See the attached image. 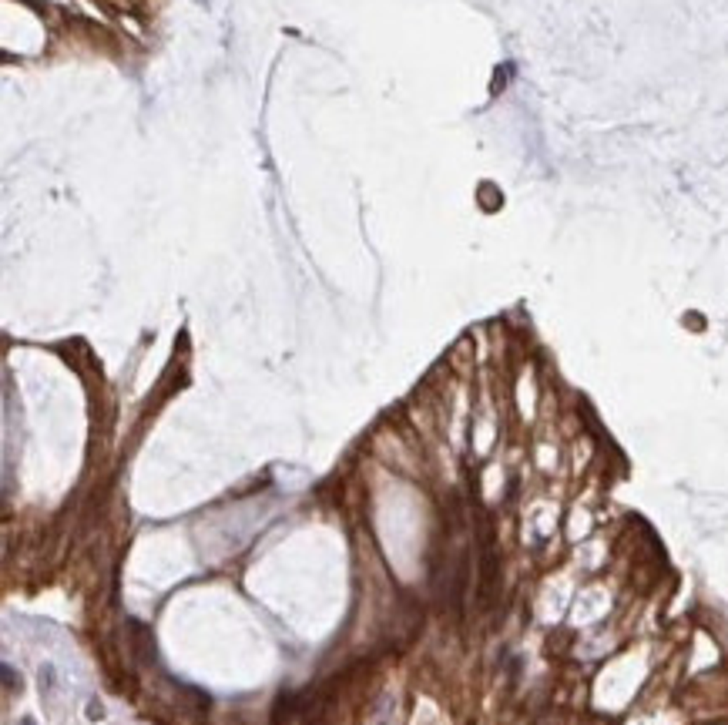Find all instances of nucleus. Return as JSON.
<instances>
[{
    "label": "nucleus",
    "instance_id": "obj_1",
    "mask_svg": "<svg viewBox=\"0 0 728 725\" xmlns=\"http://www.w3.org/2000/svg\"><path fill=\"white\" fill-rule=\"evenodd\" d=\"M128 632H131V648H135V658L141 665H152L154 662V634L148 625L141 621H128Z\"/></svg>",
    "mask_w": 728,
    "mask_h": 725
},
{
    "label": "nucleus",
    "instance_id": "obj_2",
    "mask_svg": "<svg viewBox=\"0 0 728 725\" xmlns=\"http://www.w3.org/2000/svg\"><path fill=\"white\" fill-rule=\"evenodd\" d=\"M0 672H4V688H7V692H11V695H14V692H20V675H17L14 668H11V665H4Z\"/></svg>",
    "mask_w": 728,
    "mask_h": 725
},
{
    "label": "nucleus",
    "instance_id": "obj_4",
    "mask_svg": "<svg viewBox=\"0 0 728 725\" xmlns=\"http://www.w3.org/2000/svg\"><path fill=\"white\" fill-rule=\"evenodd\" d=\"M88 719H91V722H98V719H105V705H101L98 698H91V702H88Z\"/></svg>",
    "mask_w": 728,
    "mask_h": 725
},
{
    "label": "nucleus",
    "instance_id": "obj_3",
    "mask_svg": "<svg viewBox=\"0 0 728 725\" xmlns=\"http://www.w3.org/2000/svg\"><path fill=\"white\" fill-rule=\"evenodd\" d=\"M41 692H54V665H41Z\"/></svg>",
    "mask_w": 728,
    "mask_h": 725
},
{
    "label": "nucleus",
    "instance_id": "obj_5",
    "mask_svg": "<svg viewBox=\"0 0 728 725\" xmlns=\"http://www.w3.org/2000/svg\"><path fill=\"white\" fill-rule=\"evenodd\" d=\"M17 725H37V722H34V719H20V722H17Z\"/></svg>",
    "mask_w": 728,
    "mask_h": 725
}]
</instances>
